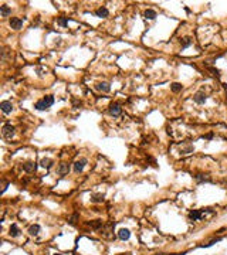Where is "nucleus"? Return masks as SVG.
<instances>
[{"label":"nucleus","mask_w":227,"mask_h":255,"mask_svg":"<svg viewBox=\"0 0 227 255\" xmlns=\"http://www.w3.org/2000/svg\"><path fill=\"white\" fill-rule=\"evenodd\" d=\"M58 24H60V26H67V24H68V19H65V17H61V19L58 20Z\"/></svg>","instance_id":"b1692460"},{"label":"nucleus","mask_w":227,"mask_h":255,"mask_svg":"<svg viewBox=\"0 0 227 255\" xmlns=\"http://www.w3.org/2000/svg\"><path fill=\"white\" fill-rule=\"evenodd\" d=\"M97 89L102 91V92H108L109 89H111V86H109V84H107V82H99V84L97 85Z\"/></svg>","instance_id":"9d476101"},{"label":"nucleus","mask_w":227,"mask_h":255,"mask_svg":"<svg viewBox=\"0 0 227 255\" xmlns=\"http://www.w3.org/2000/svg\"><path fill=\"white\" fill-rule=\"evenodd\" d=\"M200 217H202V210H193V211L189 212V218H190V220H193V221L199 220Z\"/></svg>","instance_id":"6e6552de"},{"label":"nucleus","mask_w":227,"mask_h":255,"mask_svg":"<svg viewBox=\"0 0 227 255\" xmlns=\"http://www.w3.org/2000/svg\"><path fill=\"white\" fill-rule=\"evenodd\" d=\"M23 169L26 170L27 173H31V171L36 170V163H33V162H27V163L23 164Z\"/></svg>","instance_id":"1a4fd4ad"},{"label":"nucleus","mask_w":227,"mask_h":255,"mask_svg":"<svg viewBox=\"0 0 227 255\" xmlns=\"http://www.w3.org/2000/svg\"><path fill=\"white\" fill-rule=\"evenodd\" d=\"M91 201L92 203H101L104 201V194H94L91 197Z\"/></svg>","instance_id":"a211bd4d"},{"label":"nucleus","mask_w":227,"mask_h":255,"mask_svg":"<svg viewBox=\"0 0 227 255\" xmlns=\"http://www.w3.org/2000/svg\"><path fill=\"white\" fill-rule=\"evenodd\" d=\"M118 237L121 238V240H129V237H131V233H129V230H126V228H121L118 231Z\"/></svg>","instance_id":"0eeeda50"},{"label":"nucleus","mask_w":227,"mask_h":255,"mask_svg":"<svg viewBox=\"0 0 227 255\" xmlns=\"http://www.w3.org/2000/svg\"><path fill=\"white\" fill-rule=\"evenodd\" d=\"M68 170H70V166L67 163H61L60 167H58V173L60 174H65V173H68Z\"/></svg>","instance_id":"4468645a"},{"label":"nucleus","mask_w":227,"mask_h":255,"mask_svg":"<svg viewBox=\"0 0 227 255\" xmlns=\"http://www.w3.org/2000/svg\"><path fill=\"white\" fill-rule=\"evenodd\" d=\"M10 13L11 11H10V7H9V6H1V7H0V14H1L3 17H7Z\"/></svg>","instance_id":"f3484780"},{"label":"nucleus","mask_w":227,"mask_h":255,"mask_svg":"<svg viewBox=\"0 0 227 255\" xmlns=\"http://www.w3.org/2000/svg\"><path fill=\"white\" fill-rule=\"evenodd\" d=\"M40 163H41V166H43V167H50L53 162H51L50 159H43L41 162H40Z\"/></svg>","instance_id":"412c9836"},{"label":"nucleus","mask_w":227,"mask_h":255,"mask_svg":"<svg viewBox=\"0 0 227 255\" xmlns=\"http://www.w3.org/2000/svg\"><path fill=\"white\" fill-rule=\"evenodd\" d=\"M223 88L226 89V94H227V84H223Z\"/></svg>","instance_id":"393cba45"},{"label":"nucleus","mask_w":227,"mask_h":255,"mask_svg":"<svg viewBox=\"0 0 227 255\" xmlns=\"http://www.w3.org/2000/svg\"><path fill=\"white\" fill-rule=\"evenodd\" d=\"M55 255H60V254H55Z\"/></svg>","instance_id":"a878e982"},{"label":"nucleus","mask_w":227,"mask_h":255,"mask_svg":"<svg viewBox=\"0 0 227 255\" xmlns=\"http://www.w3.org/2000/svg\"><path fill=\"white\" fill-rule=\"evenodd\" d=\"M145 17H146V19H149V20H153V19L156 17V11L152 10V9L145 10Z\"/></svg>","instance_id":"ddd939ff"},{"label":"nucleus","mask_w":227,"mask_h":255,"mask_svg":"<svg viewBox=\"0 0 227 255\" xmlns=\"http://www.w3.org/2000/svg\"><path fill=\"white\" fill-rule=\"evenodd\" d=\"M89 225H91L92 228H99V227L102 225V221H99V220H95V221H92V223H89Z\"/></svg>","instance_id":"4be33fe9"},{"label":"nucleus","mask_w":227,"mask_h":255,"mask_svg":"<svg viewBox=\"0 0 227 255\" xmlns=\"http://www.w3.org/2000/svg\"><path fill=\"white\" fill-rule=\"evenodd\" d=\"M0 108H1V111L4 114H10L11 111H13V105H11V102H9V101H3L0 104Z\"/></svg>","instance_id":"f03ea898"},{"label":"nucleus","mask_w":227,"mask_h":255,"mask_svg":"<svg viewBox=\"0 0 227 255\" xmlns=\"http://www.w3.org/2000/svg\"><path fill=\"white\" fill-rule=\"evenodd\" d=\"M190 38H189V37H184L183 40H182V45H183V47H187V45H190Z\"/></svg>","instance_id":"5701e85b"},{"label":"nucleus","mask_w":227,"mask_h":255,"mask_svg":"<svg viewBox=\"0 0 227 255\" xmlns=\"http://www.w3.org/2000/svg\"><path fill=\"white\" fill-rule=\"evenodd\" d=\"M109 114L114 115V116H118L119 114H121V106H119V104H112V105L109 106Z\"/></svg>","instance_id":"423d86ee"},{"label":"nucleus","mask_w":227,"mask_h":255,"mask_svg":"<svg viewBox=\"0 0 227 255\" xmlns=\"http://www.w3.org/2000/svg\"><path fill=\"white\" fill-rule=\"evenodd\" d=\"M170 88H172L173 92H179V91H182V85L179 84V82H173Z\"/></svg>","instance_id":"aec40b11"},{"label":"nucleus","mask_w":227,"mask_h":255,"mask_svg":"<svg viewBox=\"0 0 227 255\" xmlns=\"http://www.w3.org/2000/svg\"><path fill=\"white\" fill-rule=\"evenodd\" d=\"M43 101L44 102H45V105L48 106V108H50V106L53 105V104H54V96H51V95H47L45 96V98H43Z\"/></svg>","instance_id":"6ab92c4d"},{"label":"nucleus","mask_w":227,"mask_h":255,"mask_svg":"<svg viewBox=\"0 0 227 255\" xmlns=\"http://www.w3.org/2000/svg\"><path fill=\"white\" fill-rule=\"evenodd\" d=\"M85 164H87V159L77 160L75 163H74V170H75L77 173H80V171H82V169H84Z\"/></svg>","instance_id":"7ed1b4c3"},{"label":"nucleus","mask_w":227,"mask_h":255,"mask_svg":"<svg viewBox=\"0 0 227 255\" xmlns=\"http://www.w3.org/2000/svg\"><path fill=\"white\" fill-rule=\"evenodd\" d=\"M193 99H195L196 104H205L207 96H206V94H203V92H197V94H195Z\"/></svg>","instance_id":"39448f33"},{"label":"nucleus","mask_w":227,"mask_h":255,"mask_svg":"<svg viewBox=\"0 0 227 255\" xmlns=\"http://www.w3.org/2000/svg\"><path fill=\"white\" fill-rule=\"evenodd\" d=\"M109 13H108V9L107 7H99L97 10V16L98 17H107Z\"/></svg>","instance_id":"f8f14e48"},{"label":"nucleus","mask_w":227,"mask_h":255,"mask_svg":"<svg viewBox=\"0 0 227 255\" xmlns=\"http://www.w3.org/2000/svg\"><path fill=\"white\" fill-rule=\"evenodd\" d=\"M29 233H30V235H37V234L40 233V225H38V224H34V225H31V227H30V230H29Z\"/></svg>","instance_id":"2eb2a0df"},{"label":"nucleus","mask_w":227,"mask_h":255,"mask_svg":"<svg viewBox=\"0 0 227 255\" xmlns=\"http://www.w3.org/2000/svg\"><path fill=\"white\" fill-rule=\"evenodd\" d=\"M10 26L11 29H14V30H20L23 27V20L19 19V17H13L10 20Z\"/></svg>","instance_id":"f257e3e1"},{"label":"nucleus","mask_w":227,"mask_h":255,"mask_svg":"<svg viewBox=\"0 0 227 255\" xmlns=\"http://www.w3.org/2000/svg\"><path fill=\"white\" fill-rule=\"evenodd\" d=\"M20 234V230H19V227L16 225V224H11L10 227V235L11 237H17Z\"/></svg>","instance_id":"dca6fc26"},{"label":"nucleus","mask_w":227,"mask_h":255,"mask_svg":"<svg viewBox=\"0 0 227 255\" xmlns=\"http://www.w3.org/2000/svg\"><path fill=\"white\" fill-rule=\"evenodd\" d=\"M3 135L6 138H11L14 135V128L11 126V125H4L3 126Z\"/></svg>","instance_id":"20e7f679"},{"label":"nucleus","mask_w":227,"mask_h":255,"mask_svg":"<svg viewBox=\"0 0 227 255\" xmlns=\"http://www.w3.org/2000/svg\"><path fill=\"white\" fill-rule=\"evenodd\" d=\"M34 108L38 109V111H45V109H48V106L45 105V102H44L43 99H41V101H37L36 105H34Z\"/></svg>","instance_id":"9b49d317"}]
</instances>
